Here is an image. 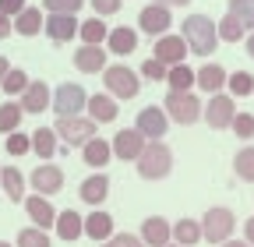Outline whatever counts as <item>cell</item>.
Listing matches in <instances>:
<instances>
[{
	"mask_svg": "<svg viewBox=\"0 0 254 247\" xmlns=\"http://www.w3.org/2000/svg\"><path fill=\"white\" fill-rule=\"evenodd\" d=\"M180 36H184L187 50H194L198 57H212V53H215V43H219V36H215V21L205 18V14H187Z\"/></svg>",
	"mask_w": 254,
	"mask_h": 247,
	"instance_id": "obj_1",
	"label": "cell"
},
{
	"mask_svg": "<svg viewBox=\"0 0 254 247\" xmlns=\"http://www.w3.org/2000/svg\"><path fill=\"white\" fill-rule=\"evenodd\" d=\"M134 163H138V173L145 180H166L173 170V148L166 141H145L141 156Z\"/></svg>",
	"mask_w": 254,
	"mask_h": 247,
	"instance_id": "obj_2",
	"label": "cell"
},
{
	"mask_svg": "<svg viewBox=\"0 0 254 247\" xmlns=\"http://www.w3.org/2000/svg\"><path fill=\"white\" fill-rule=\"evenodd\" d=\"M103 85H106V92L113 99H134L141 92V78L124 64H106L103 67Z\"/></svg>",
	"mask_w": 254,
	"mask_h": 247,
	"instance_id": "obj_3",
	"label": "cell"
},
{
	"mask_svg": "<svg viewBox=\"0 0 254 247\" xmlns=\"http://www.w3.org/2000/svg\"><path fill=\"white\" fill-rule=\"evenodd\" d=\"M233 230H237V215H233L230 208L215 205V208L205 212V219H201V240H208V244H222V240H230V237H233Z\"/></svg>",
	"mask_w": 254,
	"mask_h": 247,
	"instance_id": "obj_4",
	"label": "cell"
},
{
	"mask_svg": "<svg viewBox=\"0 0 254 247\" xmlns=\"http://www.w3.org/2000/svg\"><path fill=\"white\" fill-rule=\"evenodd\" d=\"M85 103H88V92H85L81 85H74V81L57 85L53 99H50V106H53V113H57V117H81Z\"/></svg>",
	"mask_w": 254,
	"mask_h": 247,
	"instance_id": "obj_5",
	"label": "cell"
},
{
	"mask_svg": "<svg viewBox=\"0 0 254 247\" xmlns=\"http://www.w3.org/2000/svg\"><path fill=\"white\" fill-rule=\"evenodd\" d=\"M95 124L92 117H57V127L53 134L64 141V145H85L88 138H95Z\"/></svg>",
	"mask_w": 254,
	"mask_h": 247,
	"instance_id": "obj_6",
	"label": "cell"
},
{
	"mask_svg": "<svg viewBox=\"0 0 254 247\" xmlns=\"http://www.w3.org/2000/svg\"><path fill=\"white\" fill-rule=\"evenodd\" d=\"M163 110H166V117L173 124H184V127L201 117V103H198V96H190V92H170Z\"/></svg>",
	"mask_w": 254,
	"mask_h": 247,
	"instance_id": "obj_7",
	"label": "cell"
},
{
	"mask_svg": "<svg viewBox=\"0 0 254 247\" xmlns=\"http://www.w3.org/2000/svg\"><path fill=\"white\" fill-rule=\"evenodd\" d=\"M28 184H32V191L43 194V198H53L60 187H64V170L53 166V163H39L36 170L28 173Z\"/></svg>",
	"mask_w": 254,
	"mask_h": 247,
	"instance_id": "obj_8",
	"label": "cell"
},
{
	"mask_svg": "<svg viewBox=\"0 0 254 247\" xmlns=\"http://www.w3.org/2000/svg\"><path fill=\"white\" fill-rule=\"evenodd\" d=\"M170 25H173V11H170V7L148 4V7H141V14H138V28H141L145 36H152V39L166 36V32H170Z\"/></svg>",
	"mask_w": 254,
	"mask_h": 247,
	"instance_id": "obj_9",
	"label": "cell"
},
{
	"mask_svg": "<svg viewBox=\"0 0 254 247\" xmlns=\"http://www.w3.org/2000/svg\"><path fill=\"white\" fill-rule=\"evenodd\" d=\"M205 120H208V127L212 131H222V127H230V124H233V117H237V103H233V96H219V92H215V96L205 103Z\"/></svg>",
	"mask_w": 254,
	"mask_h": 247,
	"instance_id": "obj_10",
	"label": "cell"
},
{
	"mask_svg": "<svg viewBox=\"0 0 254 247\" xmlns=\"http://www.w3.org/2000/svg\"><path fill=\"white\" fill-rule=\"evenodd\" d=\"M134 124H138V131L145 134V141H163L166 131H170V117H166V110H159V106H145Z\"/></svg>",
	"mask_w": 254,
	"mask_h": 247,
	"instance_id": "obj_11",
	"label": "cell"
},
{
	"mask_svg": "<svg viewBox=\"0 0 254 247\" xmlns=\"http://www.w3.org/2000/svg\"><path fill=\"white\" fill-rule=\"evenodd\" d=\"M110 148H113V156H117V159L131 163V159H138V156H141V148H145V134H141L138 127H124V131H117V138L110 141Z\"/></svg>",
	"mask_w": 254,
	"mask_h": 247,
	"instance_id": "obj_12",
	"label": "cell"
},
{
	"mask_svg": "<svg viewBox=\"0 0 254 247\" xmlns=\"http://www.w3.org/2000/svg\"><path fill=\"white\" fill-rule=\"evenodd\" d=\"M152 57L159 60V64H166V67L184 64V57H187V43H184V36H170V32H166V36H159Z\"/></svg>",
	"mask_w": 254,
	"mask_h": 247,
	"instance_id": "obj_13",
	"label": "cell"
},
{
	"mask_svg": "<svg viewBox=\"0 0 254 247\" xmlns=\"http://www.w3.org/2000/svg\"><path fill=\"white\" fill-rule=\"evenodd\" d=\"M21 201H25V212H28L32 226L50 230V226L57 223V208L50 205V198H43V194H28V198H21Z\"/></svg>",
	"mask_w": 254,
	"mask_h": 247,
	"instance_id": "obj_14",
	"label": "cell"
},
{
	"mask_svg": "<svg viewBox=\"0 0 254 247\" xmlns=\"http://www.w3.org/2000/svg\"><path fill=\"white\" fill-rule=\"evenodd\" d=\"M50 99H53V92H50L46 81H28L25 92H21V99H18V106H21L25 113H43V110L50 106Z\"/></svg>",
	"mask_w": 254,
	"mask_h": 247,
	"instance_id": "obj_15",
	"label": "cell"
},
{
	"mask_svg": "<svg viewBox=\"0 0 254 247\" xmlns=\"http://www.w3.org/2000/svg\"><path fill=\"white\" fill-rule=\"evenodd\" d=\"M78 198L85 205H103L110 198V177L106 173H92L81 180V187H78Z\"/></svg>",
	"mask_w": 254,
	"mask_h": 247,
	"instance_id": "obj_16",
	"label": "cell"
},
{
	"mask_svg": "<svg viewBox=\"0 0 254 247\" xmlns=\"http://www.w3.org/2000/svg\"><path fill=\"white\" fill-rule=\"evenodd\" d=\"M43 28L53 43H67L78 32V18L74 14H50V18H43Z\"/></svg>",
	"mask_w": 254,
	"mask_h": 247,
	"instance_id": "obj_17",
	"label": "cell"
},
{
	"mask_svg": "<svg viewBox=\"0 0 254 247\" xmlns=\"http://www.w3.org/2000/svg\"><path fill=\"white\" fill-rule=\"evenodd\" d=\"M106 50L117 53V57H127V53H134L138 50V32L131 25H117L110 28V36H106Z\"/></svg>",
	"mask_w": 254,
	"mask_h": 247,
	"instance_id": "obj_18",
	"label": "cell"
},
{
	"mask_svg": "<svg viewBox=\"0 0 254 247\" xmlns=\"http://www.w3.org/2000/svg\"><path fill=\"white\" fill-rule=\"evenodd\" d=\"M28 138H32V156H39L43 163H50L57 152H60V138L53 134V127H46V124H43V127H36Z\"/></svg>",
	"mask_w": 254,
	"mask_h": 247,
	"instance_id": "obj_19",
	"label": "cell"
},
{
	"mask_svg": "<svg viewBox=\"0 0 254 247\" xmlns=\"http://www.w3.org/2000/svg\"><path fill=\"white\" fill-rule=\"evenodd\" d=\"M170 226L173 223H166L163 215H148V219L141 223V240H145V247H166L170 244Z\"/></svg>",
	"mask_w": 254,
	"mask_h": 247,
	"instance_id": "obj_20",
	"label": "cell"
},
{
	"mask_svg": "<svg viewBox=\"0 0 254 247\" xmlns=\"http://www.w3.org/2000/svg\"><path fill=\"white\" fill-rule=\"evenodd\" d=\"M74 67L78 71H85V74H99L103 67H106V46H78V53H74Z\"/></svg>",
	"mask_w": 254,
	"mask_h": 247,
	"instance_id": "obj_21",
	"label": "cell"
},
{
	"mask_svg": "<svg viewBox=\"0 0 254 247\" xmlns=\"http://www.w3.org/2000/svg\"><path fill=\"white\" fill-rule=\"evenodd\" d=\"M81 226H85V237H92V240H110L117 230H113V215L110 212H103V208H95L88 219H81Z\"/></svg>",
	"mask_w": 254,
	"mask_h": 247,
	"instance_id": "obj_22",
	"label": "cell"
},
{
	"mask_svg": "<svg viewBox=\"0 0 254 247\" xmlns=\"http://www.w3.org/2000/svg\"><path fill=\"white\" fill-rule=\"evenodd\" d=\"M85 110H88V117H92L95 124H113L117 113H120L117 99H113V96H103V92H99V96H88Z\"/></svg>",
	"mask_w": 254,
	"mask_h": 247,
	"instance_id": "obj_23",
	"label": "cell"
},
{
	"mask_svg": "<svg viewBox=\"0 0 254 247\" xmlns=\"http://www.w3.org/2000/svg\"><path fill=\"white\" fill-rule=\"evenodd\" d=\"M81 148H85V152H81V159H85L88 166H95V170H106V163L113 159V148H110V141H106V138H99V134H95V138H88Z\"/></svg>",
	"mask_w": 254,
	"mask_h": 247,
	"instance_id": "obj_24",
	"label": "cell"
},
{
	"mask_svg": "<svg viewBox=\"0 0 254 247\" xmlns=\"http://www.w3.org/2000/svg\"><path fill=\"white\" fill-rule=\"evenodd\" d=\"M194 85L201 92H208V96H215V92L226 88V67H219V64H205L198 74H194Z\"/></svg>",
	"mask_w": 254,
	"mask_h": 247,
	"instance_id": "obj_25",
	"label": "cell"
},
{
	"mask_svg": "<svg viewBox=\"0 0 254 247\" xmlns=\"http://www.w3.org/2000/svg\"><path fill=\"white\" fill-rule=\"evenodd\" d=\"M11 28H14L18 36H39V32H43V7H25V11H18L14 21H11Z\"/></svg>",
	"mask_w": 254,
	"mask_h": 247,
	"instance_id": "obj_26",
	"label": "cell"
},
{
	"mask_svg": "<svg viewBox=\"0 0 254 247\" xmlns=\"http://www.w3.org/2000/svg\"><path fill=\"white\" fill-rule=\"evenodd\" d=\"M57 237L60 240H78V237H85V226H81V215L74 212V208H64V212H57Z\"/></svg>",
	"mask_w": 254,
	"mask_h": 247,
	"instance_id": "obj_27",
	"label": "cell"
},
{
	"mask_svg": "<svg viewBox=\"0 0 254 247\" xmlns=\"http://www.w3.org/2000/svg\"><path fill=\"white\" fill-rule=\"evenodd\" d=\"M170 240L180 244V247H194V244H201V223H194V219H180V223H173V226H170Z\"/></svg>",
	"mask_w": 254,
	"mask_h": 247,
	"instance_id": "obj_28",
	"label": "cell"
},
{
	"mask_svg": "<svg viewBox=\"0 0 254 247\" xmlns=\"http://www.w3.org/2000/svg\"><path fill=\"white\" fill-rule=\"evenodd\" d=\"M0 187L7 191L11 201H21L25 198V187H28V177L18 166H4V173H0Z\"/></svg>",
	"mask_w": 254,
	"mask_h": 247,
	"instance_id": "obj_29",
	"label": "cell"
},
{
	"mask_svg": "<svg viewBox=\"0 0 254 247\" xmlns=\"http://www.w3.org/2000/svg\"><path fill=\"white\" fill-rule=\"evenodd\" d=\"M78 36L88 43V46H103V39L110 36V28L103 18H88V21H78Z\"/></svg>",
	"mask_w": 254,
	"mask_h": 247,
	"instance_id": "obj_30",
	"label": "cell"
},
{
	"mask_svg": "<svg viewBox=\"0 0 254 247\" xmlns=\"http://www.w3.org/2000/svg\"><path fill=\"white\" fill-rule=\"evenodd\" d=\"M166 81H170V92H190L194 88V71L184 67V64H173L166 71Z\"/></svg>",
	"mask_w": 254,
	"mask_h": 247,
	"instance_id": "obj_31",
	"label": "cell"
},
{
	"mask_svg": "<svg viewBox=\"0 0 254 247\" xmlns=\"http://www.w3.org/2000/svg\"><path fill=\"white\" fill-rule=\"evenodd\" d=\"M215 36H219V43H240L244 39V25L233 14H222L219 25H215Z\"/></svg>",
	"mask_w": 254,
	"mask_h": 247,
	"instance_id": "obj_32",
	"label": "cell"
},
{
	"mask_svg": "<svg viewBox=\"0 0 254 247\" xmlns=\"http://www.w3.org/2000/svg\"><path fill=\"white\" fill-rule=\"evenodd\" d=\"M21 117H25V110L18 103H0V134L18 131L21 127Z\"/></svg>",
	"mask_w": 254,
	"mask_h": 247,
	"instance_id": "obj_33",
	"label": "cell"
},
{
	"mask_svg": "<svg viewBox=\"0 0 254 247\" xmlns=\"http://www.w3.org/2000/svg\"><path fill=\"white\" fill-rule=\"evenodd\" d=\"M233 170H237V177L244 184H254V148L251 145H244L237 156H233Z\"/></svg>",
	"mask_w": 254,
	"mask_h": 247,
	"instance_id": "obj_34",
	"label": "cell"
},
{
	"mask_svg": "<svg viewBox=\"0 0 254 247\" xmlns=\"http://www.w3.org/2000/svg\"><path fill=\"white\" fill-rule=\"evenodd\" d=\"M226 88H230V96H254V74L247 71H237V74H226Z\"/></svg>",
	"mask_w": 254,
	"mask_h": 247,
	"instance_id": "obj_35",
	"label": "cell"
},
{
	"mask_svg": "<svg viewBox=\"0 0 254 247\" xmlns=\"http://www.w3.org/2000/svg\"><path fill=\"white\" fill-rule=\"evenodd\" d=\"M32 78L21 71V67H11L7 74H4V81H0V88H4L7 92V96H21V92H25V85H28Z\"/></svg>",
	"mask_w": 254,
	"mask_h": 247,
	"instance_id": "obj_36",
	"label": "cell"
},
{
	"mask_svg": "<svg viewBox=\"0 0 254 247\" xmlns=\"http://www.w3.org/2000/svg\"><path fill=\"white\" fill-rule=\"evenodd\" d=\"M230 14L244 28H254V0H230Z\"/></svg>",
	"mask_w": 254,
	"mask_h": 247,
	"instance_id": "obj_37",
	"label": "cell"
},
{
	"mask_svg": "<svg viewBox=\"0 0 254 247\" xmlns=\"http://www.w3.org/2000/svg\"><path fill=\"white\" fill-rule=\"evenodd\" d=\"M18 247H50V237L39 226H28V230L18 233Z\"/></svg>",
	"mask_w": 254,
	"mask_h": 247,
	"instance_id": "obj_38",
	"label": "cell"
},
{
	"mask_svg": "<svg viewBox=\"0 0 254 247\" xmlns=\"http://www.w3.org/2000/svg\"><path fill=\"white\" fill-rule=\"evenodd\" d=\"M85 7V0H43V11L50 14H78Z\"/></svg>",
	"mask_w": 254,
	"mask_h": 247,
	"instance_id": "obj_39",
	"label": "cell"
},
{
	"mask_svg": "<svg viewBox=\"0 0 254 247\" xmlns=\"http://www.w3.org/2000/svg\"><path fill=\"white\" fill-rule=\"evenodd\" d=\"M7 152H11L14 159L28 156V152H32V138H28V134H21V131H11V134H7Z\"/></svg>",
	"mask_w": 254,
	"mask_h": 247,
	"instance_id": "obj_40",
	"label": "cell"
},
{
	"mask_svg": "<svg viewBox=\"0 0 254 247\" xmlns=\"http://www.w3.org/2000/svg\"><path fill=\"white\" fill-rule=\"evenodd\" d=\"M230 127H233V134H237L240 141H251V138H254V117H251V113H237Z\"/></svg>",
	"mask_w": 254,
	"mask_h": 247,
	"instance_id": "obj_41",
	"label": "cell"
},
{
	"mask_svg": "<svg viewBox=\"0 0 254 247\" xmlns=\"http://www.w3.org/2000/svg\"><path fill=\"white\" fill-rule=\"evenodd\" d=\"M166 64H159V60L152 57V60H145V64H141V74L148 78V81H166Z\"/></svg>",
	"mask_w": 254,
	"mask_h": 247,
	"instance_id": "obj_42",
	"label": "cell"
},
{
	"mask_svg": "<svg viewBox=\"0 0 254 247\" xmlns=\"http://www.w3.org/2000/svg\"><path fill=\"white\" fill-rule=\"evenodd\" d=\"M92 11H95V18H110L120 11V0H92Z\"/></svg>",
	"mask_w": 254,
	"mask_h": 247,
	"instance_id": "obj_43",
	"label": "cell"
},
{
	"mask_svg": "<svg viewBox=\"0 0 254 247\" xmlns=\"http://www.w3.org/2000/svg\"><path fill=\"white\" fill-rule=\"evenodd\" d=\"M110 240H113L117 247H145V240H141V237H131V233H113Z\"/></svg>",
	"mask_w": 254,
	"mask_h": 247,
	"instance_id": "obj_44",
	"label": "cell"
},
{
	"mask_svg": "<svg viewBox=\"0 0 254 247\" xmlns=\"http://www.w3.org/2000/svg\"><path fill=\"white\" fill-rule=\"evenodd\" d=\"M28 4H25V0H0V11H4L7 18H14L18 11H25Z\"/></svg>",
	"mask_w": 254,
	"mask_h": 247,
	"instance_id": "obj_45",
	"label": "cell"
},
{
	"mask_svg": "<svg viewBox=\"0 0 254 247\" xmlns=\"http://www.w3.org/2000/svg\"><path fill=\"white\" fill-rule=\"evenodd\" d=\"M11 32H14V28H11V18L0 11V39H11Z\"/></svg>",
	"mask_w": 254,
	"mask_h": 247,
	"instance_id": "obj_46",
	"label": "cell"
},
{
	"mask_svg": "<svg viewBox=\"0 0 254 247\" xmlns=\"http://www.w3.org/2000/svg\"><path fill=\"white\" fill-rule=\"evenodd\" d=\"M155 4H159V7H170V11H173V7H187L190 0H155Z\"/></svg>",
	"mask_w": 254,
	"mask_h": 247,
	"instance_id": "obj_47",
	"label": "cell"
},
{
	"mask_svg": "<svg viewBox=\"0 0 254 247\" xmlns=\"http://www.w3.org/2000/svg\"><path fill=\"white\" fill-rule=\"evenodd\" d=\"M244 237H247V244L254 247V219H247V223H244Z\"/></svg>",
	"mask_w": 254,
	"mask_h": 247,
	"instance_id": "obj_48",
	"label": "cell"
},
{
	"mask_svg": "<svg viewBox=\"0 0 254 247\" xmlns=\"http://www.w3.org/2000/svg\"><path fill=\"white\" fill-rule=\"evenodd\" d=\"M219 247H251V244H247V240H233V237H230V240H222Z\"/></svg>",
	"mask_w": 254,
	"mask_h": 247,
	"instance_id": "obj_49",
	"label": "cell"
},
{
	"mask_svg": "<svg viewBox=\"0 0 254 247\" xmlns=\"http://www.w3.org/2000/svg\"><path fill=\"white\" fill-rule=\"evenodd\" d=\"M7 71H11V60H7V57H0V81H4Z\"/></svg>",
	"mask_w": 254,
	"mask_h": 247,
	"instance_id": "obj_50",
	"label": "cell"
},
{
	"mask_svg": "<svg viewBox=\"0 0 254 247\" xmlns=\"http://www.w3.org/2000/svg\"><path fill=\"white\" fill-rule=\"evenodd\" d=\"M247 53L254 57V32H251V39H247Z\"/></svg>",
	"mask_w": 254,
	"mask_h": 247,
	"instance_id": "obj_51",
	"label": "cell"
},
{
	"mask_svg": "<svg viewBox=\"0 0 254 247\" xmlns=\"http://www.w3.org/2000/svg\"><path fill=\"white\" fill-rule=\"evenodd\" d=\"M99 247H117V244H113V240H103V244H99Z\"/></svg>",
	"mask_w": 254,
	"mask_h": 247,
	"instance_id": "obj_52",
	"label": "cell"
},
{
	"mask_svg": "<svg viewBox=\"0 0 254 247\" xmlns=\"http://www.w3.org/2000/svg\"><path fill=\"white\" fill-rule=\"evenodd\" d=\"M0 247H14V244H7V240H0Z\"/></svg>",
	"mask_w": 254,
	"mask_h": 247,
	"instance_id": "obj_53",
	"label": "cell"
},
{
	"mask_svg": "<svg viewBox=\"0 0 254 247\" xmlns=\"http://www.w3.org/2000/svg\"><path fill=\"white\" fill-rule=\"evenodd\" d=\"M166 247H180V244H173V240H170V244H166Z\"/></svg>",
	"mask_w": 254,
	"mask_h": 247,
	"instance_id": "obj_54",
	"label": "cell"
},
{
	"mask_svg": "<svg viewBox=\"0 0 254 247\" xmlns=\"http://www.w3.org/2000/svg\"><path fill=\"white\" fill-rule=\"evenodd\" d=\"M0 173H4V166H0Z\"/></svg>",
	"mask_w": 254,
	"mask_h": 247,
	"instance_id": "obj_55",
	"label": "cell"
}]
</instances>
